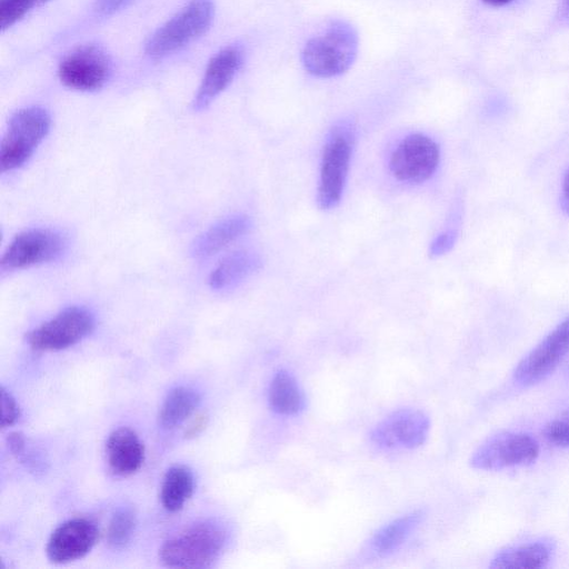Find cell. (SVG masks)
<instances>
[{
  "label": "cell",
  "mask_w": 569,
  "mask_h": 569,
  "mask_svg": "<svg viewBox=\"0 0 569 569\" xmlns=\"http://www.w3.org/2000/svg\"><path fill=\"white\" fill-rule=\"evenodd\" d=\"M50 114L41 107L20 109L10 119L0 146L2 171L20 168L48 134Z\"/></svg>",
  "instance_id": "277c9868"
},
{
  "label": "cell",
  "mask_w": 569,
  "mask_h": 569,
  "mask_svg": "<svg viewBox=\"0 0 569 569\" xmlns=\"http://www.w3.org/2000/svg\"><path fill=\"white\" fill-rule=\"evenodd\" d=\"M92 315L82 307H68L28 335V342L38 351L67 349L93 330Z\"/></svg>",
  "instance_id": "8992f818"
},
{
  "label": "cell",
  "mask_w": 569,
  "mask_h": 569,
  "mask_svg": "<svg viewBox=\"0 0 569 569\" xmlns=\"http://www.w3.org/2000/svg\"><path fill=\"white\" fill-rule=\"evenodd\" d=\"M111 63L98 46L84 44L73 49L59 63L60 81L79 91H94L103 87L110 77Z\"/></svg>",
  "instance_id": "9c48e42d"
},
{
  "label": "cell",
  "mask_w": 569,
  "mask_h": 569,
  "mask_svg": "<svg viewBox=\"0 0 569 569\" xmlns=\"http://www.w3.org/2000/svg\"><path fill=\"white\" fill-rule=\"evenodd\" d=\"M1 427L13 426L20 417V408L13 396L3 387L1 388Z\"/></svg>",
  "instance_id": "484cf974"
},
{
  "label": "cell",
  "mask_w": 569,
  "mask_h": 569,
  "mask_svg": "<svg viewBox=\"0 0 569 569\" xmlns=\"http://www.w3.org/2000/svg\"><path fill=\"white\" fill-rule=\"evenodd\" d=\"M425 517L422 510L401 516L382 528L371 538L370 547L378 556H387L398 549L419 526Z\"/></svg>",
  "instance_id": "ffe728a7"
},
{
  "label": "cell",
  "mask_w": 569,
  "mask_h": 569,
  "mask_svg": "<svg viewBox=\"0 0 569 569\" xmlns=\"http://www.w3.org/2000/svg\"><path fill=\"white\" fill-rule=\"evenodd\" d=\"M261 266L258 254L251 251H236L223 258L212 270L209 284L213 290L234 287L257 271Z\"/></svg>",
  "instance_id": "ac0fdd59"
},
{
  "label": "cell",
  "mask_w": 569,
  "mask_h": 569,
  "mask_svg": "<svg viewBox=\"0 0 569 569\" xmlns=\"http://www.w3.org/2000/svg\"><path fill=\"white\" fill-rule=\"evenodd\" d=\"M539 455V445L525 432H502L487 439L473 452L470 463L476 469L500 470L526 466Z\"/></svg>",
  "instance_id": "52a82bcc"
},
{
  "label": "cell",
  "mask_w": 569,
  "mask_h": 569,
  "mask_svg": "<svg viewBox=\"0 0 569 569\" xmlns=\"http://www.w3.org/2000/svg\"><path fill=\"white\" fill-rule=\"evenodd\" d=\"M7 445L10 452L17 458L24 456L26 451V439L19 431H12L7 436Z\"/></svg>",
  "instance_id": "83f0119b"
},
{
  "label": "cell",
  "mask_w": 569,
  "mask_h": 569,
  "mask_svg": "<svg viewBox=\"0 0 569 569\" xmlns=\"http://www.w3.org/2000/svg\"><path fill=\"white\" fill-rule=\"evenodd\" d=\"M357 51L358 36L355 29L347 22L336 21L326 32L307 42L302 63L316 77H336L351 67Z\"/></svg>",
  "instance_id": "7a4b0ae2"
},
{
  "label": "cell",
  "mask_w": 569,
  "mask_h": 569,
  "mask_svg": "<svg viewBox=\"0 0 569 569\" xmlns=\"http://www.w3.org/2000/svg\"><path fill=\"white\" fill-rule=\"evenodd\" d=\"M130 0H97L96 10L99 14L109 16L120 10Z\"/></svg>",
  "instance_id": "f546056e"
},
{
  "label": "cell",
  "mask_w": 569,
  "mask_h": 569,
  "mask_svg": "<svg viewBox=\"0 0 569 569\" xmlns=\"http://www.w3.org/2000/svg\"><path fill=\"white\" fill-rule=\"evenodd\" d=\"M553 546L546 540L506 548L492 559L491 568H545L551 560Z\"/></svg>",
  "instance_id": "e0dca14e"
},
{
  "label": "cell",
  "mask_w": 569,
  "mask_h": 569,
  "mask_svg": "<svg viewBox=\"0 0 569 569\" xmlns=\"http://www.w3.org/2000/svg\"><path fill=\"white\" fill-rule=\"evenodd\" d=\"M429 429L430 420L423 411L402 408L377 423L370 431V439L380 448L412 449L426 441Z\"/></svg>",
  "instance_id": "7c38bea8"
},
{
  "label": "cell",
  "mask_w": 569,
  "mask_h": 569,
  "mask_svg": "<svg viewBox=\"0 0 569 569\" xmlns=\"http://www.w3.org/2000/svg\"><path fill=\"white\" fill-rule=\"evenodd\" d=\"M457 239L456 231H445L440 233L430 244L429 253L431 257H439L448 252Z\"/></svg>",
  "instance_id": "4316f807"
},
{
  "label": "cell",
  "mask_w": 569,
  "mask_h": 569,
  "mask_svg": "<svg viewBox=\"0 0 569 569\" xmlns=\"http://www.w3.org/2000/svg\"><path fill=\"white\" fill-rule=\"evenodd\" d=\"M99 536L96 523L86 518H73L57 527L46 547L48 559L62 565L87 556Z\"/></svg>",
  "instance_id": "4fadbf2b"
},
{
  "label": "cell",
  "mask_w": 569,
  "mask_h": 569,
  "mask_svg": "<svg viewBox=\"0 0 569 569\" xmlns=\"http://www.w3.org/2000/svg\"><path fill=\"white\" fill-rule=\"evenodd\" d=\"M106 455L112 472L127 477L141 468L144 461V446L134 430L120 427L109 435Z\"/></svg>",
  "instance_id": "9a60e30c"
},
{
  "label": "cell",
  "mask_w": 569,
  "mask_h": 569,
  "mask_svg": "<svg viewBox=\"0 0 569 569\" xmlns=\"http://www.w3.org/2000/svg\"><path fill=\"white\" fill-rule=\"evenodd\" d=\"M48 0H1L0 1V27L1 30L12 27L20 21L29 11L39 7Z\"/></svg>",
  "instance_id": "cb8c5ba5"
},
{
  "label": "cell",
  "mask_w": 569,
  "mask_h": 569,
  "mask_svg": "<svg viewBox=\"0 0 569 569\" xmlns=\"http://www.w3.org/2000/svg\"><path fill=\"white\" fill-rule=\"evenodd\" d=\"M543 435L550 443L569 448V410L548 422L543 429Z\"/></svg>",
  "instance_id": "d4e9b609"
},
{
  "label": "cell",
  "mask_w": 569,
  "mask_h": 569,
  "mask_svg": "<svg viewBox=\"0 0 569 569\" xmlns=\"http://www.w3.org/2000/svg\"><path fill=\"white\" fill-rule=\"evenodd\" d=\"M242 60V50L237 46L226 47L212 57L194 96L192 108L197 111L206 109L231 83Z\"/></svg>",
  "instance_id": "5bb4252c"
},
{
  "label": "cell",
  "mask_w": 569,
  "mask_h": 569,
  "mask_svg": "<svg viewBox=\"0 0 569 569\" xmlns=\"http://www.w3.org/2000/svg\"><path fill=\"white\" fill-rule=\"evenodd\" d=\"M214 6L212 0H190L161 26L146 44V52L158 59L186 47L210 27Z\"/></svg>",
  "instance_id": "3957f363"
},
{
  "label": "cell",
  "mask_w": 569,
  "mask_h": 569,
  "mask_svg": "<svg viewBox=\"0 0 569 569\" xmlns=\"http://www.w3.org/2000/svg\"><path fill=\"white\" fill-rule=\"evenodd\" d=\"M268 400L270 408L283 416L297 415L303 410L306 398L295 377L284 369L273 376Z\"/></svg>",
  "instance_id": "d6986e66"
},
{
  "label": "cell",
  "mask_w": 569,
  "mask_h": 569,
  "mask_svg": "<svg viewBox=\"0 0 569 569\" xmlns=\"http://www.w3.org/2000/svg\"><path fill=\"white\" fill-rule=\"evenodd\" d=\"M353 132L347 123L335 126L325 143L317 201L321 209L335 208L341 199L353 147Z\"/></svg>",
  "instance_id": "5b68a950"
},
{
  "label": "cell",
  "mask_w": 569,
  "mask_h": 569,
  "mask_svg": "<svg viewBox=\"0 0 569 569\" xmlns=\"http://www.w3.org/2000/svg\"><path fill=\"white\" fill-rule=\"evenodd\" d=\"M208 416L206 413L197 415L184 431L187 439H192L199 436L208 425Z\"/></svg>",
  "instance_id": "f1b7e54d"
},
{
  "label": "cell",
  "mask_w": 569,
  "mask_h": 569,
  "mask_svg": "<svg viewBox=\"0 0 569 569\" xmlns=\"http://www.w3.org/2000/svg\"><path fill=\"white\" fill-rule=\"evenodd\" d=\"M226 541L227 532L219 523L200 521L164 541L159 557L170 568H208L219 558Z\"/></svg>",
  "instance_id": "6da1fadb"
},
{
  "label": "cell",
  "mask_w": 569,
  "mask_h": 569,
  "mask_svg": "<svg viewBox=\"0 0 569 569\" xmlns=\"http://www.w3.org/2000/svg\"><path fill=\"white\" fill-rule=\"evenodd\" d=\"M561 206L563 210L569 213V170L567 171L562 183Z\"/></svg>",
  "instance_id": "4dcf8cb0"
},
{
  "label": "cell",
  "mask_w": 569,
  "mask_h": 569,
  "mask_svg": "<svg viewBox=\"0 0 569 569\" xmlns=\"http://www.w3.org/2000/svg\"><path fill=\"white\" fill-rule=\"evenodd\" d=\"M561 9L565 18L569 19V0H562Z\"/></svg>",
  "instance_id": "d6a6232c"
},
{
  "label": "cell",
  "mask_w": 569,
  "mask_h": 569,
  "mask_svg": "<svg viewBox=\"0 0 569 569\" xmlns=\"http://www.w3.org/2000/svg\"><path fill=\"white\" fill-rule=\"evenodd\" d=\"M66 249L64 237L56 230L34 228L20 232L1 258L2 270H19L58 259Z\"/></svg>",
  "instance_id": "ba28073f"
},
{
  "label": "cell",
  "mask_w": 569,
  "mask_h": 569,
  "mask_svg": "<svg viewBox=\"0 0 569 569\" xmlns=\"http://www.w3.org/2000/svg\"><path fill=\"white\" fill-rule=\"evenodd\" d=\"M569 352V316L546 336L517 366L513 380L529 387L548 377Z\"/></svg>",
  "instance_id": "30bf717a"
},
{
  "label": "cell",
  "mask_w": 569,
  "mask_h": 569,
  "mask_svg": "<svg viewBox=\"0 0 569 569\" xmlns=\"http://www.w3.org/2000/svg\"><path fill=\"white\" fill-rule=\"evenodd\" d=\"M485 3L492 7H501L512 2L513 0H482Z\"/></svg>",
  "instance_id": "1f68e13d"
},
{
  "label": "cell",
  "mask_w": 569,
  "mask_h": 569,
  "mask_svg": "<svg viewBox=\"0 0 569 569\" xmlns=\"http://www.w3.org/2000/svg\"><path fill=\"white\" fill-rule=\"evenodd\" d=\"M194 490L191 470L182 465L172 466L166 472L161 488L160 501L169 512H177L190 499Z\"/></svg>",
  "instance_id": "44dd1931"
},
{
  "label": "cell",
  "mask_w": 569,
  "mask_h": 569,
  "mask_svg": "<svg viewBox=\"0 0 569 569\" xmlns=\"http://www.w3.org/2000/svg\"><path fill=\"white\" fill-rule=\"evenodd\" d=\"M200 402L196 390L189 387H176L166 396L158 415L159 423L173 429L189 418Z\"/></svg>",
  "instance_id": "7402d4cb"
},
{
  "label": "cell",
  "mask_w": 569,
  "mask_h": 569,
  "mask_svg": "<svg viewBox=\"0 0 569 569\" xmlns=\"http://www.w3.org/2000/svg\"><path fill=\"white\" fill-rule=\"evenodd\" d=\"M248 216L237 214L224 218L202 234L192 244V253L197 258H209L221 251L251 229Z\"/></svg>",
  "instance_id": "2e32d148"
},
{
  "label": "cell",
  "mask_w": 569,
  "mask_h": 569,
  "mask_svg": "<svg viewBox=\"0 0 569 569\" xmlns=\"http://www.w3.org/2000/svg\"><path fill=\"white\" fill-rule=\"evenodd\" d=\"M137 526V518L131 509H120L111 518L107 541L113 549H121L131 540Z\"/></svg>",
  "instance_id": "603a6c76"
},
{
  "label": "cell",
  "mask_w": 569,
  "mask_h": 569,
  "mask_svg": "<svg viewBox=\"0 0 569 569\" xmlns=\"http://www.w3.org/2000/svg\"><path fill=\"white\" fill-rule=\"evenodd\" d=\"M439 157L438 144L431 138L413 133L406 137L395 149L389 167L398 180L419 183L433 174Z\"/></svg>",
  "instance_id": "8fae6325"
}]
</instances>
